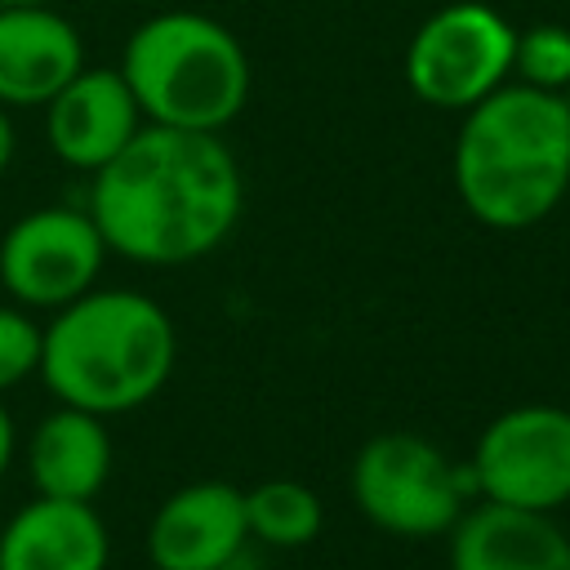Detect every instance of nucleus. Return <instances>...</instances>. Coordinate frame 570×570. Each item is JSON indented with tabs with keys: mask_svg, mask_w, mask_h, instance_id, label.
<instances>
[{
	"mask_svg": "<svg viewBox=\"0 0 570 570\" xmlns=\"http://www.w3.org/2000/svg\"><path fill=\"white\" fill-rule=\"evenodd\" d=\"M138 129H142V111L120 67H80L45 102V138L53 156L85 174L102 169Z\"/></svg>",
	"mask_w": 570,
	"mask_h": 570,
	"instance_id": "obj_10",
	"label": "nucleus"
},
{
	"mask_svg": "<svg viewBox=\"0 0 570 570\" xmlns=\"http://www.w3.org/2000/svg\"><path fill=\"white\" fill-rule=\"evenodd\" d=\"M9 4H53V0H0V9H9Z\"/></svg>",
	"mask_w": 570,
	"mask_h": 570,
	"instance_id": "obj_20",
	"label": "nucleus"
},
{
	"mask_svg": "<svg viewBox=\"0 0 570 570\" xmlns=\"http://www.w3.org/2000/svg\"><path fill=\"white\" fill-rule=\"evenodd\" d=\"M245 543V490L232 481H191L174 490L147 525V561L156 570H223Z\"/></svg>",
	"mask_w": 570,
	"mask_h": 570,
	"instance_id": "obj_9",
	"label": "nucleus"
},
{
	"mask_svg": "<svg viewBox=\"0 0 570 570\" xmlns=\"http://www.w3.org/2000/svg\"><path fill=\"white\" fill-rule=\"evenodd\" d=\"M120 76L151 125L223 134L249 98V58L209 13L169 9L134 27Z\"/></svg>",
	"mask_w": 570,
	"mask_h": 570,
	"instance_id": "obj_4",
	"label": "nucleus"
},
{
	"mask_svg": "<svg viewBox=\"0 0 570 570\" xmlns=\"http://www.w3.org/2000/svg\"><path fill=\"white\" fill-rule=\"evenodd\" d=\"M107 525L85 499L36 494L0 530V570H107Z\"/></svg>",
	"mask_w": 570,
	"mask_h": 570,
	"instance_id": "obj_13",
	"label": "nucleus"
},
{
	"mask_svg": "<svg viewBox=\"0 0 570 570\" xmlns=\"http://www.w3.org/2000/svg\"><path fill=\"white\" fill-rule=\"evenodd\" d=\"M561 98H566V107H570V85H566V94H561Z\"/></svg>",
	"mask_w": 570,
	"mask_h": 570,
	"instance_id": "obj_21",
	"label": "nucleus"
},
{
	"mask_svg": "<svg viewBox=\"0 0 570 570\" xmlns=\"http://www.w3.org/2000/svg\"><path fill=\"white\" fill-rule=\"evenodd\" d=\"M174 321L138 289H89L40 330V379L98 419L147 405L174 370Z\"/></svg>",
	"mask_w": 570,
	"mask_h": 570,
	"instance_id": "obj_3",
	"label": "nucleus"
},
{
	"mask_svg": "<svg viewBox=\"0 0 570 570\" xmlns=\"http://www.w3.org/2000/svg\"><path fill=\"white\" fill-rule=\"evenodd\" d=\"M107 258V240L89 209H31L0 240V285L22 307H67L89 294Z\"/></svg>",
	"mask_w": 570,
	"mask_h": 570,
	"instance_id": "obj_8",
	"label": "nucleus"
},
{
	"mask_svg": "<svg viewBox=\"0 0 570 570\" xmlns=\"http://www.w3.org/2000/svg\"><path fill=\"white\" fill-rule=\"evenodd\" d=\"M27 472L36 494L94 503L111 476V436L102 419L76 405L45 414L27 441Z\"/></svg>",
	"mask_w": 570,
	"mask_h": 570,
	"instance_id": "obj_14",
	"label": "nucleus"
},
{
	"mask_svg": "<svg viewBox=\"0 0 570 570\" xmlns=\"http://www.w3.org/2000/svg\"><path fill=\"white\" fill-rule=\"evenodd\" d=\"M454 187L463 209L494 232L543 223L570 187L566 98L508 80L472 102L454 138Z\"/></svg>",
	"mask_w": 570,
	"mask_h": 570,
	"instance_id": "obj_2",
	"label": "nucleus"
},
{
	"mask_svg": "<svg viewBox=\"0 0 570 570\" xmlns=\"http://www.w3.org/2000/svg\"><path fill=\"white\" fill-rule=\"evenodd\" d=\"M472 468H454L441 445L414 432H379L352 459V499L361 517L387 534H450L468 508Z\"/></svg>",
	"mask_w": 570,
	"mask_h": 570,
	"instance_id": "obj_5",
	"label": "nucleus"
},
{
	"mask_svg": "<svg viewBox=\"0 0 570 570\" xmlns=\"http://www.w3.org/2000/svg\"><path fill=\"white\" fill-rule=\"evenodd\" d=\"M512 76L521 85L566 94V85H570V31L557 27V22H539V27L517 31Z\"/></svg>",
	"mask_w": 570,
	"mask_h": 570,
	"instance_id": "obj_16",
	"label": "nucleus"
},
{
	"mask_svg": "<svg viewBox=\"0 0 570 570\" xmlns=\"http://www.w3.org/2000/svg\"><path fill=\"white\" fill-rule=\"evenodd\" d=\"M512 49L517 27L499 9L459 0L419 22L405 49V80L423 102L468 111L512 80Z\"/></svg>",
	"mask_w": 570,
	"mask_h": 570,
	"instance_id": "obj_6",
	"label": "nucleus"
},
{
	"mask_svg": "<svg viewBox=\"0 0 570 570\" xmlns=\"http://www.w3.org/2000/svg\"><path fill=\"white\" fill-rule=\"evenodd\" d=\"M36 370H40V325L27 312L0 303V392L18 387Z\"/></svg>",
	"mask_w": 570,
	"mask_h": 570,
	"instance_id": "obj_17",
	"label": "nucleus"
},
{
	"mask_svg": "<svg viewBox=\"0 0 570 570\" xmlns=\"http://www.w3.org/2000/svg\"><path fill=\"white\" fill-rule=\"evenodd\" d=\"M13 147H18V134H13V120H9V111H4V102H0V174L9 169Z\"/></svg>",
	"mask_w": 570,
	"mask_h": 570,
	"instance_id": "obj_18",
	"label": "nucleus"
},
{
	"mask_svg": "<svg viewBox=\"0 0 570 570\" xmlns=\"http://www.w3.org/2000/svg\"><path fill=\"white\" fill-rule=\"evenodd\" d=\"M468 468L485 503L557 512L570 503V410L517 405L494 414L481 428Z\"/></svg>",
	"mask_w": 570,
	"mask_h": 570,
	"instance_id": "obj_7",
	"label": "nucleus"
},
{
	"mask_svg": "<svg viewBox=\"0 0 570 570\" xmlns=\"http://www.w3.org/2000/svg\"><path fill=\"white\" fill-rule=\"evenodd\" d=\"M240 200L245 183L218 134L142 125L94 169L89 218L129 263L178 267L232 236Z\"/></svg>",
	"mask_w": 570,
	"mask_h": 570,
	"instance_id": "obj_1",
	"label": "nucleus"
},
{
	"mask_svg": "<svg viewBox=\"0 0 570 570\" xmlns=\"http://www.w3.org/2000/svg\"><path fill=\"white\" fill-rule=\"evenodd\" d=\"M9 463H13V419H9V410L0 405V481H4Z\"/></svg>",
	"mask_w": 570,
	"mask_h": 570,
	"instance_id": "obj_19",
	"label": "nucleus"
},
{
	"mask_svg": "<svg viewBox=\"0 0 570 570\" xmlns=\"http://www.w3.org/2000/svg\"><path fill=\"white\" fill-rule=\"evenodd\" d=\"M85 67L80 31L49 4L0 9V102L45 107Z\"/></svg>",
	"mask_w": 570,
	"mask_h": 570,
	"instance_id": "obj_11",
	"label": "nucleus"
},
{
	"mask_svg": "<svg viewBox=\"0 0 570 570\" xmlns=\"http://www.w3.org/2000/svg\"><path fill=\"white\" fill-rule=\"evenodd\" d=\"M321 499L289 476H272L258 481L254 490H245V525L249 539L267 543V548H303L321 534Z\"/></svg>",
	"mask_w": 570,
	"mask_h": 570,
	"instance_id": "obj_15",
	"label": "nucleus"
},
{
	"mask_svg": "<svg viewBox=\"0 0 570 570\" xmlns=\"http://www.w3.org/2000/svg\"><path fill=\"white\" fill-rule=\"evenodd\" d=\"M450 570H570V534L552 512L481 499L450 530Z\"/></svg>",
	"mask_w": 570,
	"mask_h": 570,
	"instance_id": "obj_12",
	"label": "nucleus"
}]
</instances>
